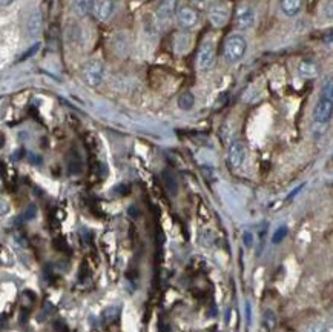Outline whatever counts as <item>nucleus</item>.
Instances as JSON below:
<instances>
[{
  "mask_svg": "<svg viewBox=\"0 0 333 332\" xmlns=\"http://www.w3.org/2000/svg\"><path fill=\"white\" fill-rule=\"evenodd\" d=\"M246 320H247V324H250V304L249 303L246 304Z\"/></svg>",
  "mask_w": 333,
  "mask_h": 332,
  "instance_id": "a878e982",
  "label": "nucleus"
},
{
  "mask_svg": "<svg viewBox=\"0 0 333 332\" xmlns=\"http://www.w3.org/2000/svg\"><path fill=\"white\" fill-rule=\"evenodd\" d=\"M80 76L88 86H92V88L99 86L103 80V76H105V65L100 60L92 59L82 67Z\"/></svg>",
  "mask_w": 333,
  "mask_h": 332,
  "instance_id": "7ed1b4c3",
  "label": "nucleus"
},
{
  "mask_svg": "<svg viewBox=\"0 0 333 332\" xmlns=\"http://www.w3.org/2000/svg\"><path fill=\"white\" fill-rule=\"evenodd\" d=\"M198 67L203 71H207L213 67L215 63V47L210 40H206L201 43L200 50H198Z\"/></svg>",
  "mask_w": 333,
  "mask_h": 332,
  "instance_id": "39448f33",
  "label": "nucleus"
},
{
  "mask_svg": "<svg viewBox=\"0 0 333 332\" xmlns=\"http://www.w3.org/2000/svg\"><path fill=\"white\" fill-rule=\"evenodd\" d=\"M252 243H253L252 234H250V232H246V234H244V245H246L247 248H252Z\"/></svg>",
  "mask_w": 333,
  "mask_h": 332,
  "instance_id": "b1692460",
  "label": "nucleus"
},
{
  "mask_svg": "<svg viewBox=\"0 0 333 332\" xmlns=\"http://www.w3.org/2000/svg\"><path fill=\"white\" fill-rule=\"evenodd\" d=\"M264 324H266V327H267L269 330L273 329V326L276 324V317H275L273 311L269 309V311L264 312Z\"/></svg>",
  "mask_w": 333,
  "mask_h": 332,
  "instance_id": "a211bd4d",
  "label": "nucleus"
},
{
  "mask_svg": "<svg viewBox=\"0 0 333 332\" xmlns=\"http://www.w3.org/2000/svg\"><path fill=\"white\" fill-rule=\"evenodd\" d=\"M246 156H247L246 145H244L241 140H236V142H233V143L229 146L227 160H229V165H230L232 168H240V166H243V163H244V160H246Z\"/></svg>",
  "mask_w": 333,
  "mask_h": 332,
  "instance_id": "0eeeda50",
  "label": "nucleus"
},
{
  "mask_svg": "<svg viewBox=\"0 0 333 332\" xmlns=\"http://www.w3.org/2000/svg\"><path fill=\"white\" fill-rule=\"evenodd\" d=\"M34 215H36V206H30V208H28V212L25 214V218L30 220V218H33Z\"/></svg>",
  "mask_w": 333,
  "mask_h": 332,
  "instance_id": "393cba45",
  "label": "nucleus"
},
{
  "mask_svg": "<svg viewBox=\"0 0 333 332\" xmlns=\"http://www.w3.org/2000/svg\"><path fill=\"white\" fill-rule=\"evenodd\" d=\"M333 113V83L328 82L321 93V97L313 111V119L316 123H327Z\"/></svg>",
  "mask_w": 333,
  "mask_h": 332,
  "instance_id": "f257e3e1",
  "label": "nucleus"
},
{
  "mask_svg": "<svg viewBox=\"0 0 333 332\" xmlns=\"http://www.w3.org/2000/svg\"><path fill=\"white\" fill-rule=\"evenodd\" d=\"M129 191H131V189H129V186H126V185H120V186L115 188V192H120V195H126Z\"/></svg>",
  "mask_w": 333,
  "mask_h": 332,
  "instance_id": "5701e85b",
  "label": "nucleus"
},
{
  "mask_svg": "<svg viewBox=\"0 0 333 332\" xmlns=\"http://www.w3.org/2000/svg\"><path fill=\"white\" fill-rule=\"evenodd\" d=\"M229 19V7L226 4H217L209 10V20L213 27L221 28Z\"/></svg>",
  "mask_w": 333,
  "mask_h": 332,
  "instance_id": "1a4fd4ad",
  "label": "nucleus"
},
{
  "mask_svg": "<svg viewBox=\"0 0 333 332\" xmlns=\"http://www.w3.org/2000/svg\"><path fill=\"white\" fill-rule=\"evenodd\" d=\"M163 180H164V185H166V188H168V191L174 195L175 192H177V180H175V177H174V174L172 172H169V171H164L163 172Z\"/></svg>",
  "mask_w": 333,
  "mask_h": 332,
  "instance_id": "f3484780",
  "label": "nucleus"
},
{
  "mask_svg": "<svg viewBox=\"0 0 333 332\" xmlns=\"http://www.w3.org/2000/svg\"><path fill=\"white\" fill-rule=\"evenodd\" d=\"M14 2V0H0V5L2 7H8V5H11Z\"/></svg>",
  "mask_w": 333,
  "mask_h": 332,
  "instance_id": "bb28decb",
  "label": "nucleus"
},
{
  "mask_svg": "<svg viewBox=\"0 0 333 332\" xmlns=\"http://www.w3.org/2000/svg\"><path fill=\"white\" fill-rule=\"evenodd\" d=\"M114 13V0H92L91 14L100 22L108 20Z\"/></svg>",
  "mask_w": 333,
  "mask_h": 332,
  "instance_id": "6e6552de",
  "label": "nucleus"
},
{
  "mask_svg": "<svg viewBox=\"0 0 333 332\" xmlns=\"http://www.w3.org/2000/svg\"><path fill=\"white\" fill-rule=\"evenodd\" d=\"M286 235H287V228H286V226H281V228H278V229L275 231L272 241H273V243H281V241L286 238Z\"/></svg>",
  "mask_w": 333,
  "mask_h": 332,
  "instance_id": "6ab92c4d",
  "label": "nucleus"
},
{
  "mask_svg": "<svg viewBox=\"0 0 333 332\" xmlns=\"http://www.w3.org/2000/svg\"><path fill=\"white\" fill-rule=\"evenodd\" d=\"M27 28H28V33L31 36H37L40 33V30H42V14L39 11H34L31 14V17L28 19Z\"/></svg>",
  "mask_w": 333,
  "mask_h": 332,
  "instance_id": "ddd939ff",
  "label": "nucleus"
},
{
  "mask_svg": "<svg viewBox=\"0 0 333 332\" xmlns=\"http://www.w3.org/2000/svg\"><path fill=\"white\" fill-rule=\"evenodd\" d=\"M2 146H4V137L0 136V148H2Z\"/></svg>",
  "mask_w": 333,
  "mask_h": 332,
  "instance_id": "cd10ccee",
  "label": "nucleus"
},
{
  "mask_svg": "<svg viewBox=\"0 0 333 332\" xmlns=\"http://www.w3.org/2000/svg\"><path fill=\"white\" fill-rule=\"evenodd\" d=\"M74 13L80 17H85L88 14H91V8H92V0H76L74 2Z\"/></svg>",
  "mask_w": 333,
  "mask_h": 332,
  "instance_id": "4468645a",
  "label": "nucleus"
},
{
  "mask_svg": "<svg viewBox=\"0 0 333 332\" xmlns=\"http://www.w3.org/2000/svg\"><path fill=\"white\" fill-rule=\"evenodd\" d=\"M255 19H256L255 10L249 5H241L238 7L236 14H235V27L240 31H246L253 27Z\"/></svg>",
  "mask_w": 333,
  "mask_h": 332,
  "instance_id": "20e7f679",
  "label": "nucleus"
},
{
  "mask_svg": "<svg viewBox=\"0 0 333 332\" xmlns=\"http://www.w3.org/2000/svg\"><path fill=\"white\" fill-rule=\"evenodd\" d=\"M194 105H195V97H194V94H192L191 91H186V93H183V94L178 97V108H180V109L189 111V109L194 108Z\"/></svg>",
  "mask_w": 333,
  "mask_h": 332,
  "instance_id": "2eb2a0df",
  "label": "nucleus"
},
{
  "mask_svg": "<svg viewBox=\"0 0 333 332\" xmlns=\"http://www.w3.org/2000/svg\"><path fill=\"white\" fill-rule=\"evenodd\" d=\"M118 314H120V309H118V307H114V306H112V307L105 309V311H103V315H102L103 323H105V324H111V323L117 321Z\"/></svg>",
  "mask_w": 333,
  "mask_h": 332,
  "instance_id": "dca6fc26",
  "label": "nucleus"
},
{
  "mask_svg": "<svg viewBox=\"0 0 333 332\" xmlns=\"http://www.w3.org/2000/svg\"><path fill=\"white\" fill-rule=\"evenodd\" d=\"M177 22L178 25L183 28V30H191L194 28L197 24H198V13L195 8L192 7H181L178 11H177Z\"/></svg>",
  "mask_w": 333,
  "mask_h": 332,
  "instance_id": "423d86ee",
  "label": "nucleus"
},
{
  "mask_svg": "<svg viewBox=\"0 0 333 332\" xmlns=\"http://www.w3.org/2000/svg\"><path fill=\"white\" fill-rule=\"evenodd\" d=\"M247 51V42L243 36L240 34H233L230 36L226 42H224V48H223V54L224 59L229 63H236L240 62L244 54Z\"/></svg>",
  "mask_w": 333,
  "mask_h": 332,
  "instance_id": "f03ea898",
  "label": "nucleus"
},
{
  "mask_svg": "<svg viewBox=\"0 0 333 332\" xmlns=\"http://www.w3.org/2000/svg\"><path fill=\"white\" fill-rule=\"evenodd\" d=\"M39 47H40L39 43H36V45H33V48H30V50H28V51H27V53H25V54H23V56H22V57H20L19 60L22 62V60H27L28 57H31V56H34V54H36V53L39 51Z\"/></svg>",
  "mask_w": 333,
  "mask_h": 332,
  "instance_id": "412c9836",
  "label": "nucleus"
},
{
  "mask_svg": "<svg viewBox=\"0 0 333 332\" xmlns=\"http://www.w3.org/2000/svg\"><path fill=\"white\" fill-rule=\"evenodd\" d=\"M89 272H91V269H89V263H88V258H86V260H83L82 264H80V269H79V278H80V280L88 278V277H89Z\"/></svg>",
  "mask_w": 333,
  "mask_h": 332,
  "instance_id": "aec40b11",
  "label": "nucleus"
},
{
  "mask_svg": "<svg viewBox=\"0 0 333 332\" xmlns=\"http://www.w3.org/2000/svg\"><path fill=\"white\" fill-rule=\"evenodd\" d=\"M54 246H56L59 251H68V248H69L68 243H66L63 238H56V240H54Z\"/></svg>",
  "mask_w": 333,
  "mask_h": 332,
  "instance_id": "4be33fe9",
  "label": "nucleus"
},
{
  "mask_svg": "<svg viewBox=\"0 0 333 332\" xmlns=\"http://www.w3.org/2000/svg\"><path fill=\"white\" fill-rule=\"evenodd\" d=\"M298 73L299 76L302 77H307V79H312V77H316L319 74V65L315 62V60H302L299 65H298Z\"/></svg>",
  "mask_w": 333,
  "mask_h": 332,
  "instance_id": "9b49d317",
  "label": "nucleus"
},
{
  "mask_svg": "<svg viewBox=\"0 0 333 332\" xmlns=\"http://www.w3.org/2000/svg\"><path fill=\"white\" fill-rule=\"evenodd\" d=\"M302 5H304V0H281L279 2L281 11L289 17L296 16L302 10Z\"/></svg>",
  "mask_w": 333,
  "mask_h": 332,
  "instance_id": "f8f14e48",
  "label": "nucleus"
},
{
  "mask_svg": "<svg viewBox=\"0 0 333 332\" xmlns=\"http://www.w3.org/2000/svg\"><path fill=\"white\" fill-rule=\"evenodd\" d=\"M192 2H204V0H192Z\"/></svg>",
  "mask_w": 333,
  "mask_h": 332,
  "instance_id": "c85d7f7f",
  "label": "nucleus"
},
{
  "mask_svg": "<svg viewBox=\"0 0 333 332\" xmlns=\"http://www.w3.org/2000/svg\"><path fill=\"white\" fill-rule=\"evenodd\" d=\"M178 11V0H161L157 7V16L163 20L174 17Z\"/></svg>",
  "mask_w": 333,
  "mask_h": 332,
  "instance_id": "9d476101",
  "label": "nucleus"
}]
</instances>
